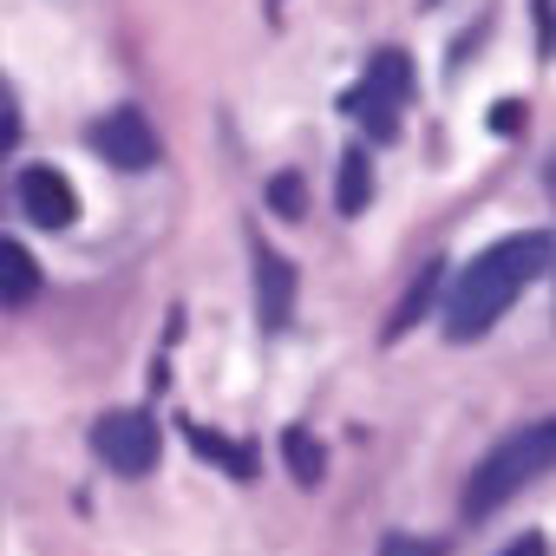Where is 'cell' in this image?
<instances>
[{"instance_id":"obj_1","label":"cell","mask_w":556,"mask_h":556,"mask_svg":"<svg viewBox=\"0 0 556 556\" xmlns=\"http://www.w3.org/2000/svg\"><path fill=\"white\" fill-rule=\"evenodd\" d=\"M543 275H549V229H523V236L491 242V249L458 275V282H452L445 334H452V341L491 334V328L510 315V302H517L530 282H543Z\"/></svg>"},{"instance_id":"obj_2","label":"cell","mask_w":556,"mask_h":556,"mask_svg":"<svg viewBox=\"0 0 556 556\" xmlns=\"http://www.w3.org/2000/svg\"><path fill=\"white\" fill-rule=\"evenodd\" d=\"M549 458H556V419H536V426H517L478 471H471V484H465V517L478 523V517H491L497 504H510L530 478H543L549 471Z\"/></svg>"},{"instance_id":"obj_3","label":"cell","mask_w":556,"mask_h":556,"mask_svg":"<svg viewBox=\"0 0 556 556\" xmlns=\"http://www.w3.org/2000/svg\"><path fill=\"white\" fill-rule=\"evenodd\" d=\"M406 92H413V66H406V53H374L367 79L348 92V105L361 112V125H367L374 138H393V131H400V105H406Z\"/></svg>"},{"instance_id":"obj_4","label":"cell","mask_w":556,"mask_h":556,"mask_svg":"<svg viewBox=\"0 0 556 556\" xmlns=\"http://www.w3.org/2000/svg\"><path fill=\"white\" fill-rule=\"evenodd\" d=\"M92 452H99L118 478H144V471L157 465L164 439H157V419L131 406V413H105V419L92 426Z\"/></svg>"},{"instance_id":"obj_5","label":"cell","mask_w":556,"mask_h":556,"mask_svg":"<svg viewBox=\"0 0 556 556\" xmlns=\"http://www.w3.org/2000/svg\"><path fill=\"white\" fill-rule=\"evenodd\" d=\"M92 151H99L105 164H118V170H151V164H157V131L144 125L138 105H118V112H105V118L92 125Z\"/></svg>"},{"instance_id":"obj_6","label":"cell","mask_w":556,"mask_h":556,"mask_svg":"<svg viewBox=\"0 0 556 556\" xmlns=\"http://www.w3.org/2000/svg\"><path fill=\"white\" fill-rule=\"evenodd\" d=\"M255 315H262L268 334H282L289 315H295V268L275 255L262 236H255Z\"/></svg>"},{"instance_id":"obj_7","label":"cell","mask_w":556,"mask_h":556,"mask_svg":"<svg viewBox=\"0 0 556 556\" xmlns=\"http://www.w3.org/2000/svg\"><path fill=\"white\" fill-rule=\"evenodd\" d=\"M21 210L40 223V229H66L79 216V190L53 170V164H27L21 170Z\"/></svg>"},{"instance_id":"obj_8","label":"cell","mask_w":556,"mask_h":556,"mask_svg":"<svg viewBox=\"0 0 556 556\" xmlns=\"http://www.w3.org/2000/svg\"><path fill=\"white\" fill-rule=\"evenodd\" d=\"M34 295H40V262L14 236H0V308H21Z\"/></svg>"},{"instance_id":"obj_9","label":"cell","mask_w":556,"mask_h":556,"mask_svg":"<svg viewBox=\"0 0 556 556\" xmlns=\"http://www.w3.org/2000/svg\"><path fill=\"white\" fill-rule=\"evenodd\" d=\"M367 197H374V164H367V151L354 144V151L341 157V197H334V210H341V216H361Z\"/></svg>"},{"instance_id":"obj_10","label":"cell","mask_w":556,"mask_h":556,"mask_svg":"<svg viewBox=\"0 0 556 556\" xmlns=\"http://www.w3.org/2000/svg\"><path fill=\"white\" fill-rule=\"evenodd\" d=\"M439 268H445V262H426V268H419L413 295H406V302H400V315L387 321V341H400V334H406L413 321H426V308H432V295H439Z\"/></svg>"},{"instance_id":"obj_11","label":"cell","mask_w":556,"mask_h":556,"mask_svg":"<svg viewBox=\"0 0 556 556\" xmlns=\"http://www.w3.org/2000/svg\"><path fill=\"white\" fill-rule=\"evenodd\" d=\"M380 556H445V543L439 536H413V530H387Z\"/></svg>"},{"instance_id":"obj_12","label":"cell","mask_w":556,"mask_h":556,"mask_svg":"<svg viewBox=\"0 0 556 556\" xmlns=\"http://www.w3.org/2000/svg\"><path fill=\"white\" fill-rule=\"evenodd\" d=\"M268 203L282 210V216H302V203H308V190H302V177L289 170V177H268Z\"/></svg>"},{"instance_id":"obj_13","label":"cell","mask_w":556,"mask_h":556,"mask_svg":"<svg viewBox=\"0 0 556 556\" xmlns=\"http://www.w3.org/2000/svg\"><path fill=\"white\" fill-rule=\"evenodd\" d=\"M289 458H295L302 484H321V452H315V439H308V432H289Z\"/></svg>"},{"instance_id":"obj_14","label":"cell","mask_w":556,"mask_h":556,"mask_svg":"<svg viewBox=\"0 0 556 556\" xmlns=\"http://www.w3.org/2000/svg\"><path fill=\"white\" fill-rule=\"evenodd\" d=\"M21 138V105H14V92H8V79H0V151H8Z\"/></svg>"},{"instance_id":"obj_15","label":"cell","mask_w":556,"mask_h":556,"mask_svg":"<svg viewBox=\"0 0 556 556\" xmlns=\"http://www.w3.org/2000/svg\"><path fill=\"white\" fill-rule=\"evenodd\" d=\"M536 40H543V60H549V0H536Z\"/></svg>"},{"instance_id":"obj_16","label":"cell","mask_w":556,"mask_h":556,"mask_svg":"<svg viewBox=\"0 0 556 556\" xmlns=\"http://www.w3.org/2000/svg\"><path fill=\"white\" fill-rule=\"evenodd\" d=\"M504 556H543V536H523L517 549H504Z\"/></svg>"}]
</instances>
